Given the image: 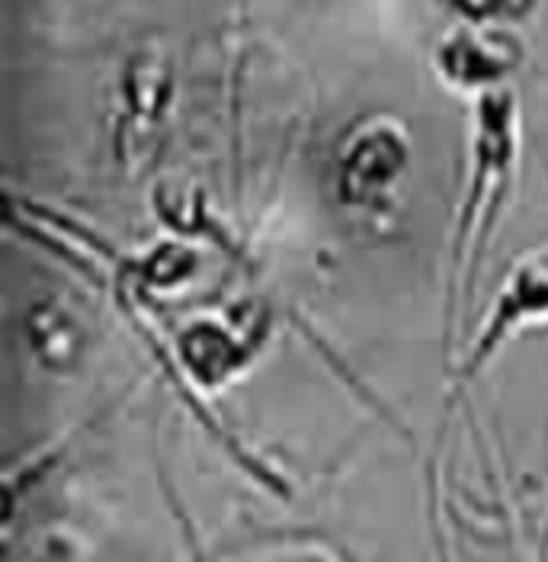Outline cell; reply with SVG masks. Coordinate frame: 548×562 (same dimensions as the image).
I'll return each instance as SVG.
<instances>
[{"instance_id":"obj_1","label":"cell","mask_w":548,"mask_h":562,"mask_svg":"<svg viewBox=\"0 0 548 562\" xmlns=\"http://www.w3.org/2000/svg\"><path fill=\"white\" fill-rule=\"evenodd\" d=\"M404 171V142L388 130L363 132L343 158L340 187L356 206H373Z\"/></svg>"},{"instance_id":"obj_2","label":"cell","mask_w":548,"mask_h":562,"mask_svg":"<svg viewBox=\"0 0 548 562\" xmlns=\"http://www.w3.org/2000/svg\"><path fill=\"white\" fill-rule=\"evenodd\" d=\"M439 65L449 81L459 85H484L501 78L513 65V48L501 36L484 33H459L439 52Z\"/></svg>"},{"instance_id":"obj_3","label":"cell","mask_w":548,"mask_h":562,"mask_svg":"<svg viewBox=\"0 0 548 562\" xmlns=\"http://www.w3.org/2000/svg\"><path fill=\"white\" fill-rule=\"evenodd\" d=\"M539 312H548V267L529 263L513 277V283L504 290L498 312H494V322H491V328L484 331V338L478 345V357H484V350L498 345V338L506 331L510 318L520 322V318H533Z\"/></svg>"},{"instance_id":"obj_4","label":"cell","mask_w":548,"mask_h":562,"mask_svg":"<svg viewBox=\"0 0 548 562\" xmlns=\"http://www.w3.org/2000/svg\"><path fill=\"white\" fill-rule=\"evenodd\" d=\"M453 3L471 16H484V13H494L498 7H504V0H453Z\"/></svg>"}]
</instances>
